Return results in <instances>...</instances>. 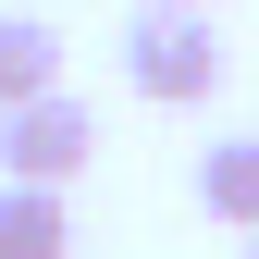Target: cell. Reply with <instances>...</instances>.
I'll return each mask as SVG.
<instances>
[{
    "instance_id": "obj_6",
    "label": "cell",
    "mask_w": 259,
    "mask_h": 259,
    "mask_svg": "<svg viewBox=\"0 0 259 259\" xmlns=\"http://www.w3.org/2000/svg\"><path fill=\"white\" fill-rule=\"evenodd\" d=\"M185 13H210V0H185Z\"/></svg>"
},
{
    "instance_id": "obj_3",
    "label": "cell",
    "mask_w": 259,
    "mask_h": 259,
    "mask_svg": "<svg viewBox=\"0 0 259 259\" xmlns=\"http://www.w3.org/2000/svg\"><path fill=\"white\" fill-rule=\"evenodd\" d=\"M198 210L222 235H259V136H210L198 148Z\"/></svg>"
},
{
    "instance_id": "obj_1",
    "label": "cell",
    "mask_w": 259,
    "mask_h": 259,
    "mask_svg": "<svg viewBox=\"0 0 259 259\" xmlns=\"http://www.w3.org/2000/svg\"><path fill=\"white\" fill-rule=\"evenodd\" d=\"M123 87L160 111H198L210 87H222V37H210V13H185V0H136V25H123Z\"/></svg>"
},
{
    "instance_id": "obj_4",
    "label": "cell",
    "mask_w": 259,
    "mask_h": 259,
    "mask_svg": "<svg viewBox=\"0 0 259 259\" xmlns=\"http://www.w3.org/2000/svg\"><path fill=\"white\" fill-rule=\"evenodd\" d=\"M0 259H74L62 185H0Z\"/></svg>"
},
{
    "instance_id": "obj_5",
    "label": "cell",
    "mask_w": 259,
    "mask_h": 259,
    "mask_svg": "<svg viewBox=\"0 0 259 259\" xmlns=\"http://www.w3.org/2000/svg\"><path fill=\"white\" fill-rule=\"evenodd\" d=\"M37 87H62V25L50 13H0V111L37 99Z\"/></svg>"
},
{
    "instance_id": "obj_7",
    "label": "cell",
    "mask_w": 259,
    "mask_h": 259,
    "mask_svg": "<svg viewBox=\"0 0 259 259\" xmlns=\"http://www.w3.org/2000/svg\"><path fill=\"white\" fill-rule=\"evenodd\" d=\"M247 259H259V235H247Z\"/></svg>"
},
{
    "instance_id": "obj_2",
    "label": "cell",
    "mask_w": 259,
    "mask_h": 259,
    "mask_svg": "<svg viewBox=\"0 0 259 259\" xmlns=\"http://www.w3.org/2000/svg\"><path fill=\"white\" fill-rule=\"evenodd\" d=\"M87 148H99V111L74 87H37V99L0 111V185H74Z\"/></svg>"
}]
</instances>
